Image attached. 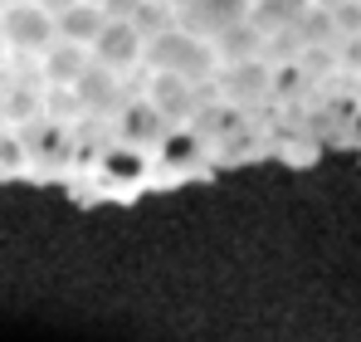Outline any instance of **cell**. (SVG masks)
I'll return each instance as SVG.
<instances>
[{
    "label": "cell",
    "mask_w": 361,
    "mask_h": 342,
    "mask_svg": "<svg viewBox=\"0 0 361 342\" xmlns=\"http://www.w3.org/2000/svg\"><path fill=\"white\" fill-rule=\"evenodd\" d=\"M142 59L152 69H176L185 78L205 83L215 73V64H220V49H215V40H205V35L185 30V25H171V30H161V35L147 40V54Z\"/></svg>",
    "instance_id": "cell-1"
},
{
    "label": "cell",
    "mask_w": 361,
    "mask_h": 342,
    "mask_svg": "<svg viewBox=\"0 0 361 342\" xmlns=\"http://www.w3.org/2000/svg\"><path fill=\"white\" fill-rule=\"evenodd\" d=\"M0 35L15 49H49L59 40V20L39 0H15V5L0 10Z\"/></svg>",
    "instance_id": "cell-2"
},
{
    "label": "cell",
    "mask_w": 361,
    "mask_h": 342,
    "mask_svg": "<svg viewBox=\"0 0 361 342\" xmlns=\"http://www.w3.org/2000/svg\"><path fill=\"white\" fill-rule=\"evenodd\" d=\"M200 88H205V83L185 78V73H176V69H152V78H147V98L171 117V122H185V117L200 113V103H205Z\"/></svg>",
    "instance_id": "cell-3"
},
{
    "label": "cell",
    "mask_w": 361,
    "mask_h": 342,
    "mask_svg": "<svg viewBox=\"0 0 361 342\" xmlns=\"http://www.w3.org/2000/svg\"><path fill=\"white\" fill-rule=\"evenodd\" d=\"M88 49H93V59H98V64H108V69H118V73H122V69H132L137 59L147 54V35H142L132 20L108 15V25L98 30V40H93Z\"/></svg>",
    "instance_id": "cell-4"
},
{
    "label": "cell",
    "mask_w": 361,
    "mask_h": 342,
    "mask_svg": "<svg viewBox=\"0 0 361 342\" xmlns=\"http://www.w3.org/2000/svg\"><path fill=\"white\" fill-rule=\"evenodd\" d=\"M166 132H171V117L161 113L152 98H127L118 108V142H132V147L152 152V147H161Z\"/></svg>",
    "instance_id": "cell-5"
},
{
    "label": "cell",
    "mask_w": 361,
    "mask_h": 342,
    "mask_svg": "<svg viewBox=\"0 0 361 342\" xmlns=\"http://www.w3.org/2000/svg\"><path fill=\"white\" fill-rule=\"evenodd\" d=\"M249 5L254 0H185L180 5V25L195 30V35H205V40H215L235 20H249Z\"/></svg>",
    "instance_id": "cell-6"
},
{
    "label": "cell",
    "mask_w": 361,
    "mask_h": 342,
    "mask_svg": "<svg viewBox=\"0 0 361 342\" xmlns=\"http://www.w3.org/2000/svg\"><path fill=\"white\" fill-rule=\"evenodd\" d=\"M73 98L83 103V108H93V113H113L127 103V93H122V78L118 69H108V64H88L83 73H78V83H73Z\"/></svg>",
    "instance_id": "cell-7"
},
{
    "label": "cell",
    "mask_w": 361,
    "mask_h": 342,
    "mask_svg": "<svg viewBox=\"0 0 361 342\" xmlns=\"http://www.w3.org/2000/svg\"><path fill=\"white\" fill-rule=\"evenodd\" d=\"M215 49H220L225 64H244V59H259L264 49H269V35H264L254 20H235L230 30L215 35Z\"/></svg>",
    "instance_id": "cell-8"
},
{
    "label": "cell",
    "mask_w": 361,
    "mask_h": 342,
    "mask_svg": "<svg viewBox=\"0 0 361 342\" xmlns=\"http://www.w3.org/2000/svg\"><path fill=\"white\" fill-rule=\"evenodd\" d=\"M269 83H274V73H269L264 54L244 59V64H225V98H235V103H254Z\"/></svg>",
    "instance_id": "cell-9"
},
{
    "label": "cell",
    "mask_w": 361,
    "mask_h": 342,
    "mask_svg": "<svg viewBox=\"0 0 361 342\" xmlns=\"http://www.w3.org/2000/svg\"><path fill=\"white\" fill-rule=\"evenodd\" d=\"M59 20V40H73V45H93L98 40V30L108 25V10L98 5V0H78V5H68Z\"/></svg>",
    "instance_id": "cell-10"
},
{
    "label": "cell",
    "mask_w": 361,
    "mask_h": 342,
    "mask_svg": "<svg viewBox=\"0 0 361 342\" xmlns=\"http://www.w3.org/2000/svg\"><path fill=\"white\" fill-rule=\"evenodd\" d=\"M44 54H49V59H44L49 78H54V83H68V88H73V83H78V73L93 64V49H88V45H73V40H54Z\"/></svg>",
    "instance_id": "cell-11"
},
{
    "label": "cell",
    "mask_w": 361,
    "mask_h": 342,
    "mask_svg": "<svg viewBox=\"0 0 361 342\" xmlns=\"http://www.w3.org/2000/svg\"><path fill=\"white\" fill-rule=\"evenodd\" d=\"M307 10V0H254L249 5V20L264 30V35H279V30H293Z\"/></svg>",
    "instance_id": "cell-12"
},
{
    "label": "cell",
    "mask_w": 361,
    "mask_h": 342,
    "mask_svg": "<svg viewBox=\"0 0 361 342\" xmlns=\"http://www.w3.org/2000/svg\"><path fill=\"white\" fill-rule=\"evenodd\" d=\"M157 152H161V162H166V167H195V162L205 157V137H200V132H190V127H176V122H171V132L161 137V147H157Z\"/></svg>",
    "instance_id": "cell-13"
},
{
    "label": "cell",
    "mask_w": 361,
    "mask_h": 342,
    "mask_svg": "<svg viewBox=\"0 0 361 342\" xmlns=\"http://www.w3.org/2000/svg\"><path fill=\"white\" fill-rule=\"evenodd\" d=\"M142 171H147V152L132 147V142H118V147L103 152V176L108 181H137Z\"/></svg>",
    "instance_id": "cell-14"
},
{
    "label": "cell",
    "mask_w": 361,
    "mask_h": 342,
    "mask_svg": "<svg viewBox=\"0 0 361 342\" xmlns=\"http://www.w3.org/2000/svg\"><path fill=\"white\" fill-rule=\"evenodd\" d=\"M132 25L152 40V35H161V30L180 25V10H171V0H142V5H137V15H132Z\"/></svg>",
    "instance_id": "cell-15"
},
{
    "label": "cell",
    "mask_w": 361,
    "mask_h": 342,
    "mask_svg": "<svg viewBox=\"0 0 361 342\" xmlns=\"http://www.w3.org/2000/svg\"><path fill=\"white\" fill-rule=\"evenodd\" d=\"M20 142H25L30 152H39V157H44V152H54V147L63 142V132H59V122H30Z\"/></svg>",
    "instance_id": "cell-16"
},
{
    "label": "cell",
    "mask_w": 361,
    "mask_h": 342,
    "mask_svg": "<svg viewBox=\"0 0 361 342\" xmlns=\"http://www.w3.org/2000/svg\"><path fill=\"white\" fill-rule=\"evenodd\" d=\"M332 20L342 35H361V0H337L332 5Z\"/></svg>",
    "instance_id": "cell-17"
},
{
    "label": "cell",
    "mask_w": 361,
    "mask_h": 342,
    "mask_svg": "<svg viewBox=\"0 0 361 342\" xmlns=\"http://www.w3.org/2000/svg\"><path fill=\"white\" fill-rule=\"evenodd\" d=\"M20 147H25V142H15V137H0V167H20Z\"/></svg>",
    "instance_id": "cell-18"
},
{
    "label": "cell",
    "mask_w": 361,
    "mask_h": 342,
    "mask_svg": "<svg viewBox=\"0 0 361 342\" xmlns=\"http://www.w3.org/2000/svg\"><path fill=\"white\" fill-rule=\"evenodd\" d=\"M98 5H103V10H108V15H122V20H132V15H137V5H142V0H98Z\"/></svg>",
    "instance_id": "cell-19"
},
{
    "label": "cell",
    "mask_w": 361,
    "mask_h": 342,
    "mask_svg": "<svg viewBox=\"0 0 361 342\" xmlns=\"http://www.w3.org/2000/svg\"><path fill=\"white\" fill-rule=\"evenodd\" d=\"M39 5H44V10H54V15H63V10H68V5H78V0H39Z\"/></svg>",
    "instance_id": "cell-20"
},
{
    "label": "cell",
    "mask_w": 361,
    "mask_h": 342,
    "mask_svg": "<svg viewBox=\"0 0 361 342\" xmlns=\"http://www.w3.org/2000/svg\"><path fill=\"white\" fill-rule=\"evenodd\" d=\"M0 49H5V35H0Z\"/></svg>",
    "instance_id": "cell-21"
},
{
    "label": "cell",
    "mask_w": 361,
    "mask_h": 342,
    "mask_svg": "<svg viewBox=\"0 0 361 342\" xmlns=\"http://www.w3.org/2000/svg\"><path fill=\"white\" fill-rule=\"evenodd\" d=\"M0 5H15V0H0Z\"/></svg>",
    "instance_id": "cell-22"
},
{
    "label": "cell",
    "mask_w": 361,
    "mask_h": 342,
    "mask_svg": "<svg viewBox=\"0 0 361 342\" xmlns=\"http://www.w3.org/2000/svg\"><path fill=\"white\" fill-rule=\"evenodd\" d=\"M171 5H185V0H171Z\"/></svg>",
    "instance_id": "cell-23"
}]
</instances>
